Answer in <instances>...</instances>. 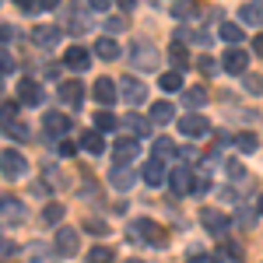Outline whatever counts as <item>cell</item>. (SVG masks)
Instances as JSON below:
<instances>
[{
	"label": "cell",
	"mask_w": 263,
	"mask_h": 263,
	"mask_svg": "<svg viewBox=\"0 0 263 263\" xmlns=\"http://www.w3.org/2000/svg\"><path fill=\"white\" fill-rule=\"evenodd\" d=\"M126 239L134 246H151V249H162L165 246V232L151 218H134L126 224Z\"/></svg>",
	"instance_id": "6da1fadb"
},
{
	"label": "cell",
	"mask_w": 263,
	"mask_h": 263,
	"mask_svg": "<svg viewBox=\"0 0 263 263\" xmlns=\"http://www.w3.org/2000/svg\"><path fill=\"white\" fill-rule=\"evenodd\" d=\"M130 63L141 67V70H155V67H158V49H155L147 39H137L134 46H130Z\"/></svg>",
	"instance_id": "7a4b0ae2"
},
{
	"label": "cell",
	"mask_w": 263,
	"mask_h": 263,
	"mask_svg": "<svg viewBox=\"0 0 263 263\" xmlns=\"http://www.w3.org/2000/svg\"><path fill=\"white\" fill-rule=\"evenodd\" d=\"M179 134H186L190 141H200V137L211 134V123H207V116H200V112H186L179 120Z\"/></svg>",
	"instance_id": "3957f363"
},
{
	"label": "cell",
	"mask_w": 263,
	"mask_h": 263,
	"mask_svg": "<svg viewBox=\"0 0 263 263\" xmlns=\"http://www.w3.org/2000/svg\"><path fill=\"white\" fill-rule=\"evenodd\" d=\"M112 158H116V165H134L137 158H141V141H137V137L116 141L112 144Z\"/></svg>",
	"instance_id": "277c9868"
},
{
	"label": "cell",
	"mask_w": 263,
	"mask_h": 263,
	"mask_svg": "<svg viewBox=\"0 0 263 263\" xmlns=\"http://www.w3.org/2000/svg\"><path fill=\"white\" fill-rule=\"evenodd\" d=\"M25 168H28V162L21 158V151H14V147L0 151V172H4L7 179H18V176H25Z\"/></svg>",
	"instance_id": "5b68a950"
},
{
	"label": "cell",
	"mask_w": 263,
	"mask_h": 263,
	"mask_svg": "<svg viewBox=\"0 0 263 263\" xmlns=\"http://www.w3.org/2000/svg\"><path fill=\"white\" fill-rule=\"evenodd\" d=\"M168 186H172L176 197H190V193H193V172H190V165L172 168V172H168Z\"/></svg>",
	"instance_id": "8992f818"
},
{
	"label": "cell",
	"mask_w": 263,
	"mask_h": 263,
	"mask_svg": "<svg viewBox=\"0 0 263 263\" xmlns=\"http://www.w3.org/2000/svg\"><path fill=\"white\" fill-rule=\"evenodd\" d=\"M46 99V91H42V84L35 78H21L18 81V102L21 105H42Z\"/></svg>",
	"instance_id": "52a82bcc"
},
{
	"label": "cell",
	"mask_w": 263,
	"mask_h": 263,
	"mask_svg": "<svg viewBox=\"0 0 263 263\" xmlns=\"http://www.w3.org/2000/svg\"><path fill=\"white\" fill-rule=\"evenodd\" d=\"M63 32L57 28V25H35L32 28V42L35 46H42V49H53V46H60Z\"/></svg>",
	"instance_id": "ba28073f"
},
{
	"label": "cell",
	"mask_w": 263,
	"mask_h": 263,
	"mask_svg": "<svg viewBox=\"0 0 263 263\" xmlns=\"http://www.w3.org/2000/svg\"><path fill=\"white\" fill-rule=\"evenodd\" d=\"M200 221H203V228H207L211 235H224V232L232 228V221L224 218L221 211H214V207H203V211H200Z\"/></svg>",
	"instance_id": "9c48e42d"
},
{
	"label": "cell",
	"mask_w": 263,
	"mask_h": 263,
	"mask_svg": "<svg viewBox=\"0 0 263 263\" xmlns=\"http://www.w3.org/2000/svg\"><path fill=\"white\" fill-rule=\"evenodd\" d=\"M109 182L116 186V190H134V182H137V172H134V165H112L109 168Z\"/></svg>",
	"instance_id": "30bf717a"
},
{
	"label": "cell",
	"mask_w": 263,
	"mask_h": 263,
	"mask_svg": "<svg viewBox=\"0 0 263 263\" xmlns=\"http://www.w3.org/2000/svg\"><path fill=\"white\" fill-rule=\"evenodd\" d=\"M91 95H95V102H99V105H105V109H109V105L116 102V95H120V88H116V81H112V78H99V81H95V88H91Z\"/></svg>",
	"instance_id": "8fae6325"
},
{
	"label": "cell",
	"mask_w": 263,
	"mask_h": 263,
	"mask_svg": "<svg viewBox=\"0 0 263 263\" xmlns=\"http://www.w3.org/2000/svg\"><path fill=\"white\" fill-rule=\"evenodd\" d=\"M120 95L130 102V105H144V99H147V88H144V81H137V78H123Z\"/></svg>",
	"instance_id": "7c38bea8"
},
{
	"label": "cell",
	"mask_w": 263,
	"mask_h": 263,
	"mask_svg": "<svg viewBox=\"0 0 263 263\" xmlns=\"http://www.w3.org/2000/svg\"><path fill=\"white\" fill-rule=\"evenodd\" d=\"M42 130H46L49 137H63V134H70V116H63V112H46V116H42Z\"/></svg>",
	"instance_id": "4fadbf2b"
},
{
	"label": "cell",
	"mask_w": 263,
	"mask_h": 263,
	"mask_svg": "<svg viewBox=\"0 0 263 263\" xmlns=\"http://www.w3.org/2000/svg\"><path fill=\"white\" fill-rule=\"evenodd\" d=\"M53 246H57V249H53L57 256H74V253H78V228H60Z\"/></svg>",
	"instance_id": "5bb4252c"
},
{
	"label": "cell",
	"mask_w": 263,
	"mask_h": 263,
	"mask_svg": "<svg viewBox=\"0 0 263 263\" xmlns=\"http://www.w3.org/2000/svg\"><path fill=\"white\" fill-rule=\"evenodd\" d=\"M221 67L228 70V74H246V67H249V57H246V49H224Z\"/></svg>",
	"instance_id": "9a60e30c"
},
{
	"label": "cell",
	"mask_w": 263,
	"mask_h": 263,
	"mask_svg": "<svg viewBox=\"0 0 263 263\" xmlns=\"http://www.w3.org/2000/svg\"><path fill=\"white\" fill-rule=\"evenodd\" d=\"M141 176L147 186H162L165 179H168V168H165V162H158V158H151V162H144Z\"/></svg>",
	"instance_id": "2e32d148"
},
{
	"label": "cell",
	"mask_w": 263,
	"mask_h": 263,
	"mask_svg": "<svg viewBox=\"0 0 263 263\" xmlns=\"http://www.w3.org/2000/svg\"><path fill=\"white\" fill-rule=\"evenodd\" d=\"M63 63H67L70 70H88V63H91V53H88L84 46H70V49L63 53Z\"/></svg>",
	"instance_id": "e0dca14e"
},
{
	"label": "cell",
	"mask_w": 263,
	"mask_h": 263,
	"mask_svg": "<svg viewBox=\"0 0 263 263\" xmlns=\"http://www.w3.org/2000/svg\"><path fill=\"white\" fill-rule=\"evenodd\" d=\"M60 99L67 102V105H81V102H84V84L78 81V78L63 81V84H60Z\"/></svg>",
	"instance_id": "ac0fdd59"
},
{
	"label": "cell",
	"mask_w": 263,
	"mask_h": 263,
	"mask_svg": "<svg viewBox=\"0 0 263 263\" xmlns=\"http://www.w3.org/2000/svg\"><path fill=\"white\" fill-rule=\"evenodd\" d=\"M0 218H4V221H21V218H25V203L21 200H14V197H0Z\"/></svg>",
	"instance_id": "d6986e66"
},
{
	"label": "cell",
	"mask_w": 263,
	"mask_h": 263,
	"mask_svg": "<svg viewBox=\"0 0 263 263\" xmlns=\"http://www.w3.org/2000/svg\"><path fill=\"white\" fill-rule=\"evenodd\" d=\"M123 126H126V130H130V134H134L137 141L151 134V123L144 120V116H137V112H126V116H123Z\"/></svg>",
	"instance_id": "ffe728a7"
},
{
	"label": "cell",
	"mask_w": 263,
	"mask_h": 263,
	"mask_svg": "<svg viewBox=\"0 0 263 263\" xmlns=\"http://www.w3.org/2000/svg\"><path fill=\"white\" fill-rule=\"evenodd\" d=\"M95 53H99V60H105V63H112V60L123 57L120 46H116V39H109V35H102V39L95 42Z\"/></svg>",
	"instance_id": "44dd1931"
},
{
	"label": "cell",
	"mask_w": 263,
	"mask_h": 263,
	"mask_svg": "<svg viewBox=\"0 0 263 263\" xmlns=\"http://www.w3.org/2000/svg\"><path fill=\"white\" fill-rule=\"evenodd\" d=\"M239 18H242L246 25H263V0H246Z\"/></svg>",
	"instance_id": "7402d4cb"
},
{
	"label": "cell",
	"mask_w": 263,
	"mask_h": 263,
	"mask_svg": "<svg viewBox=\"0 0 263 263\" xmlns=\"http://www.w3.org/2000/svg\"><path fill=\"white\" fill-rule=\"evenodd\" d=\"M81 147L88 151V155H102V151H105V137H102L99 130H84L81 134Z\"/></svg>",
	"instance_id": "603a6c76"
},
{
	"label": "cell",
	"mask_w": 263,
	"mask_h": 263,
	"mask_svg": "<svg viewBox=\"0 0 263 263\" xmlns=\"http://www.w3.org/2000/svg\"><path fill=\"white\" fill-rule=\"evenodd\" d=\"M176 120V109H172V102H158V105H151V123H158V126H165V123Z\"/></svg>",
	"instance_id": "cb8c5ba5"
},
{
	"label": "cell",
	"mask_w": 263,
	"mask_h": 263,
	"mask_svg": "<svg viewBox=\"0 0 263 263\" xmlns=\"http://www.w3.org/2000/svg\"><path fill=\"white\" fill-rule=\"evenodd\" d=\"M214 260H218V263H242V249H239L235 242H221Z\"/></svg>",
	"instance_id": "d4e9b609"
},
{
	"label": "cell",
	"mask_w": 263,
	"mask_h": 263,
	"mask_svg": "<svg viewBox=\"0 0 263 263\" xmlns=\"http://www.w3.org/2000/svg\"><path fill=\"white\" fill-rule=\"evenodd\" d=\"M151 151H155V158H158V162H168V158H176V155H179V147L168 141V137H158Z\"/></svg>",
	"instance_id": "484cf974"
},
{
	"label": "cell",
	"mask_w": 263,
	"mask_h": 263,
	"mask_svg": "<svg viewBox=\"0 0 263 263\" xmlns=\"http://www.w3.org/2000/svg\"><path fill=\"white\" fill-rule=\"evenodd\" d=\"M116 126H120V120H116L109 109H99V112H95V130H99V134H112Z\"/></svg>",
	"instance_id": "4316f807"
},
{
	"label": "cell",
	"mask_w": 263,
	"mask_h": 263,
	"mask_svg": "<svg viewBox=\"0 0 263 263\" xmlns=\"http://www.w3.org/2000/svg\"><path fill=\"white\" fill-rule=\"evenodd\" d=\"M158 84H162V91H182V74L179 70H162Z\"/></svg>",
	"instance_id": "83f0119b"
},
{
	"label": "cell",
	"mask_w": 263,
	"mask_h": 263,
	"mask_svg": "<svg viewBox=\"0 0 263 263\" xmlns=\"http://www.w3.org/2000/svg\"><path fill=\"white\" fill-rule=\"evenodd\" d=\"M112 260H116L112 246H91L88 249V263H112Z\"/></svg>",
	"instance_id": "f1b7e54d"
},
{
	"label": "cell",
	"mask_w": 263,
	"mask_h": 263,
	"mask_svg": "<svg viewBox=\"0 0 263 263\" xmlns=\"http://www.w3.org/2000/svg\"><path fill=\"white\" fill-rule=\"evenodd\" d=\"M218 32H221V39L232 42V46H235V42H242V25H235V21H221V28H218Z\"/></svg>",
	"instance_id": "f546056e"
},
{
	"label": "cell",
	"mask_w": 263,
	"mask_h": 263,
	"mask_svg": "<svg viewBox=\"0 0 263 263\" xmlns=\"http://www.w3.org/2000/svg\"><path fill=\"white\" fill-rule=\"evenodd\" d=\"M168 57H172V63H176V70L190 67V53H186V46H182V42H172V46H168Z\"/></svg>",
	"instance_id": "4dcf8cb0"
},
{
	"label": "cell",
	"mask_w": 263,
	"mask_h": 263,
	"mask_svg": "<svg viewBox=\"0 0 263 263\" xmlns=\"http://www.w3.org/2000/svg\"><path fill=\"white\" fill-rule=\"evenodd\" d=\"M182 99H186L190 109H200L203 102H207V91H203V88H186V91H182Z\"/></svg>",
	"instance_id": "1f68e13d"
},
{
	"label": "cell",
	"mask_w": 263,
	"mask_h": 263,
	"mask_svg": "<svg viewBox=\"0 0 263 263\" xmlns=\"http://www.w3.org/2000/svg\"><path fill=\"white\" fill-rule=\"evenodd\" d=\"M0 130H4L11 141H28V126H25V123H18V120L7 123V126H0Z\"/></svg>",
	"instance_id": "d6a6232c"
},
{
	"label": "cell",
	"mask_w": 263,
	"mask_h": 263,
	"mask_svg": "<svg viewBox=\"0 0 263 263\" xmlns=\"http://www.w3.org/2000/svg\"><path fill=\"white\" fill-rule=\"evenodd\" d=\"M60 218H63V203H46L42 207V221L46 224H60Z\"/></svg>",
	"instance_id": "836d02e7"
},
{
	"label": "cell",
	"mask_w": 263,
	"mask_h": 263,
	"mask_svg": "<svg viewBox=\"0 0 263 263\" xmlns=\"http://www.w3.org/2000/svg\"><path fill=\"white\" fill-rule=\"evenodd\" d=\"M18 109L21 105H14V102H0V126H7V123L18 120Z\"/></svg>",
	"instance_id": "e575fe53"
},
{
	"label": "cell",
	"mask_w": 263,
	"mask_h": 263,
	"mask_svg": "<svg viewBox=\"0 0 263 263\" xmlns=\"http://www.w3.org/2000/svg\"><path fill=\"white\" fill-rule=\"evenodd\" d=\"M242 84H246V91H253V95H260V91H263V78H260V74H246Z\"/></svg>",
	"instance_id": "d590c367"
},
{
	"label": "cell",
	"mask_w": 263,
	"mask_h": 263,
	"mask_svg": "<svg viewBox=\"0 0 263 263\" xmlns=\"http://www.w3.org/2000/svg\"><path fill=\"white\" fill-rule=\"evenodd\" d=\"M235 144H239V151H242V155L256 151V137H253V134H239V137H235Z\"/></svg>",
	"instance_id": "8d00e7d4"
},
{
	"label": "cell",
	"mask_w": 263,
	"mask_h": 263,
	"mask_svg": "<svg viewBox=\"0 0 263 263\" xmlns=\"http://www.w3.org/2000/svg\"><path fill=\"white\" fill-rule=\"evenodd\" d=\"M105 28H109V32H123V28H126V18H123V14H105Z\"/></svg>",
	"instance_id": "74e56055"
},
{
	"label": "cell",
	"mask_w": 263,
	"mask_h": 263,
	"mask_svg": "<svg viewBox=\"0 0 263 263\" xmlns=\"http://www.w3.org/2000/svg\"><path fill=\"white\" fill-rule=\"evenodd\" d=\"M11 70H14V57L7 49H0V74H11Z\"/></svg>",
	"instance_id": "f35d334b"
},
{
	"label": "cell",
	"mask_w": 263,
	"mask_h": 263,
	"mask_svg": "<svg viewBox=\"0 0 263 263\" xmlns=\"http://www.w3.org/2000/svg\"><path fill=\"white\" fill-rule=\"evenodd\" d=\"M84 228H88V232H95V235H105V232H109V224H105V221H88Z\"/></svg>",
	"instance_id": "ab89813d"
},
{
	"label": "cell",
	"mask_w": 263,
	"mask_h": 263,
	"mask_svg": "<svg viewBox=\"0 0 263 263\" xmlns=\"http://www.w3.org/2000/svg\"><path fill=\"white\" fill-rule=\"evenodd\" d=\"M112 4H116V0H88V7H91V11H109Z\"/></svg>",
	"instance_id": "60d3db41"
},
{
	"label": "cell",
	"mask_w": 263,
	"mask_h": 263,
	"mask_svg": "<svg viewBox=\"0 0 263 263\" xmlns=\"http://www.w3.org/2000/svg\"><path fill=\"white\" fill-rule=\"evenodd\" d=\"M228 176H232V179H242V176H246V168H242L239 162H228Z\"/></svg>",
	"instance_id": "b9f144b4"
},
{
	"label": "cell",
	"mask_w": 263,
	"mask_h": 263,
	"mask_svg": "<svg viewBox=\"0 0 263 263\" xmlns=\"http://www.w3.org/2000/svg\"><path fill=\"white\" fill-rule=\"evenodd\" d=\"M18 253H21V249L14 242H0V256H18Z\"/></svg>",
	"instance_id": "7bdbcfd3"
},
{
	"label": "cell",
	"mask_w": 263,
	"mask_h": 263,
	"mask_svg": "<svg viewBox=\"0 0 263 263\" xmlns=\"http://www.w3.org/2000/svg\"><path fill=\"white\" fill-rule=\"evenodd\" d=\"M74 151H78V144H74V141H60V155H63V158H70Z\"/></svg>",
	"instance_id": "ee69618b"
},
{
	"label": "cell",
	"mask_w": 263,
	"mask_h": 263,
	"mask_svg": "<svg viewBox=\"0 0 263 263\" xmlns=\"http://www.w3.org/2000/svg\"><path fill=\"white\" fill-rule=\"evenodd\" d=\"M14 7H21V11H35L39 7V0H11Z\"/></svg>",
	"instance_id": "f6af8a7d"
},
{
	"label": "cell",
	"mask_w": 263,
	"mask_h": 263,
	"mask_svg": "<svg viewBox=\"0 0 263 263\" xmlns=\"http://www.w3.org/2000/svg\"><path fill=\"white\" fill-rule=\"evenodd\" d=\"M186 263H218L214 256H203V253H193V256H186Z\"/></svg>",
	"instance_id": "bcb514c9"
},
{
	"label": "cell",
	"mask_w": 263,
	"mask_h": 263,
	"mask_svg": "<svg viewBox=\"0 0 263 263\" xmlns=\"http://www.w3.org/2000/svg\"><path fill=\"white\" fill-rule=\"evenodd\" d=\"M190 11H193V4H186V0H179V4H176V18H182V14H190Z\"/></svg>",
	"instance_id": "7dc6e473"
},
{
	"label": "cell",
	"mask_w": 263,
	"mask_h": 263,
	"mask_svg": "<svg viewBox=\"0 0 263 263\" xmlns=\"http://www.w3.org/2000/svg\"><path fill=\"white\" fill-rule=\"evenodd\" d=\"M197 67H200L203 74H214V60H211V57H203V60L197 63Z\"/></svg>",
	"instance_id": "c3c4849f"
},
{
	"label": "cell",
	"mask_w": 263,
	"mask_h": 263,
	"mask_svg": "<svg viewBox=\"0 0 263 263\" xmlns=\"http://www.w3.org/2000/svg\"><path fill=\"white\" fill-rule=\"evenodd\" d=\"M4 39H14V28H11V25H0V42Z\"/></svg>",
	"instance_id": "681fc988"
},
{
	"label": "cell",
	"mask_w": 263,
	"mask_h": 263,
	"mask_svg": "<svg viewBox=\"0 0 263 263\" xmlns=\"http://www.w3.org/2000/svg\"><path fill=\"white\" fill-rule=\"evenodd\" d=\"M39 7H46V11H53V7H60V0H39Z\"/></svg>",
	"instance_id": "f907efd6"
},
{
	"label": "cell",
	"mask_w": 263,
	"mask_h": 263,
	"mask_svg": "<svg viewBox=\"0 0 263 263\" xmlns=\"http://www.w3.org/2000/svg\"><path fill=\"white\" fill-rule=\"evenodd\" d=\"M253 49H256V53H263V32L256 35V39H253Z\"/></svg>",
	"instance_id": "816d5d0a"
},
{
	"label": "cell",
	"mask_w": 263,
	"mask_h": 263,
	"mask_svg": "<svg viewBox=\"0 0 263 263\" xmlns=\"http://www.w3.org/2000/svg\"><path fill=\"white\" fill-rule=\"evenodd\" d=\"M116 4H120L123 11H130V7H134V4H137V0H116Z\"/></svg>",
	"instance_id": "f5cc1de1"
},
{
	"label": "cell",
	"mask_w": 263,
	"mask_h": 263,
	"mask_svg": "<svg viewBox=\"0 0 263 263\" xmlns=\"http://www.w3.org/2000/svg\"><path fill=\"white\" fill-rule=\"evenodd\" d=\"M256 211H260V214H263V193H260V200H256Z\"/></svg>",
	"instance_id": "db71d44e"
},
{
	"label": "cell",
	"mask_w": 263,
	"mask_h": 263,
	"mask_svg": "<svg viewBox=\"0 0 263 263\" xmlns=\"http://www.w3.org/2000/svg\"><path fill=\"white\" fill-rule=\"evenodd\" d=\"M126 263H144V260H126Z\"/></svg>",
	"instance_id": "11a10c76"
},
{
	"label": "cell",
	"mask_w": 263,
	"mask_h": 263,
	"mask_svg": "<svg viewBox=\"0 0 263 263\" xmlns=\"http://www.w3.org/2000/svg\"><path fill=\"white\" fill-rule=\"evenodd\" d=\"M0 88H4V81H0Z\"/></svg>",
	"instance_id": "9f6ffc18"
}]
</instances>
